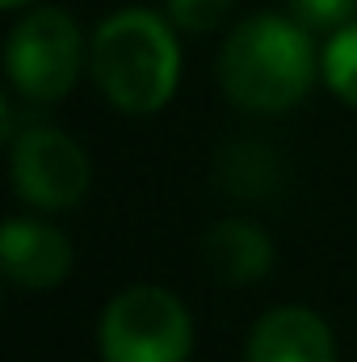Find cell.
<instances>
[{
	"label": "cell",
	"instance_id": "10",
	"mask_svg": "<svg viewBox=\"0 0 357 362\" xmlns=\"http://www.w3.org/2000/svg\"><path fill=\"white\" fill-rule=\"evenodd\" d=\"M231 0H169V21L185 34H210L227 21Z\"/></svg>",
	"mask_w": 357,
	"mask_h": 362
},
{
	"label": "cell",
	"instance_id": "1",
	"mask_svg": "<svg viewBox=\"0 0 357 362\" xmlns=\"http://www.w3.org/2000/svg\"><path fill=\"white\" fill-rule=\"evenodd\" d=\"M320 59L307 25L282 13L244 17L219 51V85L253 114H286L315 85Z\"/></svg>",
	"mask_w": 357,
	"mask_h": 362
},
{
	"label": "cell",
	"instance_id": "12",
	"mask_svg": "<svg viewBox=\"0 0 357 362\" xmlns=\"http://www.w3.org/2000/svg\"><path fill=\"white\" fill-rule=\"evenodd\" d=\"M4 8H21V4H30V0H0Z\"/></svg>",
	"mask_w": 357,
	"mask_h": 362
},
{
	"label": "cell",
	"instance_id": "5",
	"mask_svg": "<svg viewBox=\"0 0 357 362\" xmlns=\"http://www.w3.org/2000/svg\"><path fill=\"white\" fill-rule=\"evenodd\" d=\"M89 156L59 127H25L13 139V185L38 211H72L89 194Z\"/></svg>",
	"mask_w": 357,
	"mask_h": 362
},
{
	"label": "cell",
	"instance_id": "7",
	"mask_svg": "<svg viewBox=\"0 0 357 362\" xmlns=\"http://www.w3.org/2000/svg\"><path fill=\"white\" fill-rule=\"evenodd\" d=\"M0 257L8 282L25 291H51L72 274V240L42 219H8L0 232Z\"/></svg>",
	"mask_w": 357,
	"mask_h": 362
},
{
	"label": "cell",
	"instance_id": "4",
	"mask_svg": "<svg viewBox=\"0 0 357 362\" xmlns=\"http://www.w3.org/2000/svg\"><path fill=\"white\" fill-rule=\"evenodd\" d=\"M4 68L13 89L25 101H59L68 97L80 68H85V42L80 25L63 8H34L25 13L4 47Z\"/></svg>",
	"mask_w": 357,
	"mask_h": 362
},
{
	"label": "cell",
	"instance_id": "2",
	"mask_svg": "<svg viewBox=\"0 0 357 362\" xmlns=\"http://www.w3.org/2000/svg\"><path fill=\"white\" fill-rule=\"evenodd\" d=\"M97 89L122 114H156L181 81V47L169 21L152 8H122L97 25L89 42Z\"/></svg>",
	"mask_w": 357,
	"mask_h": 362
},
{
	"label": "cell",
	"instance_id": "8",
	"mask_svg": "<svg viewBox=\"0 0 357 362\" xmlns=\"http://www.w3.org/2000/svg\"><path fill=\"white\" fill-rule=\"evenodd\" d=\"M202 257L223 282H257L273 270V240L253 219H223L206 232Z\"/></svg>",
	"mask_w": 357,
	"mask_h": 362
},
{
	"label": "cell",
	"instance_id": "11",
	"mask_svg": "<svg viewBox=\"0 0 357 362\" xmlns=\"http://www.w3.org/2000/svg\"><path fill=\"white\" fill-rule=\"evenodd\" d=\"M290 17L307 30H345L357 21V0H290Z\"/></svg>",
	"mask_w": 357,
	"mask_h": 362
},
{
	"label": "cell",
	"instance_id": "9",
	"mask_svg": "<svg viewBox=\"0 0 357 362\" xmlns=\"http://www.w3.org/2000/svg\"><path fill=\"white\" fill-rule=\"evenodd\" d=\"M320 72H324V85L345 105H357V21H349L345 30H332L320 55Z\"/></svg>",
	"mask_w": 357,
	"mask_h": 362
},
{
	"label": "cell",
	"instance_id": "3",
	"mask_svg": "<svg viewBox=\"0 0 357 362\" xmlns=\"http://www.w3.org/2000/svg\"><path fill=\"white\" fill-rule=\"evenodd\" d=\"M97 346L105 362H189L193 320L173 291L126 286L105 303Z\"/></svg>",
	"mask_w": 357,
	"mask_h": 362
},
{
	"label": "cell",
	"instance_id": "6",
	"mask_svg": "<svg viewBox=\"0 0 357 362\" xmlns=\"http://www.w3.org/2000/svg\"><path fill=\"white\" fill-rule=\"evenodd\" d=\"M244 362H337V337L320 312L286 303L253 325Z\"/></svg>",
	"mask_w": 357,
	"mask_h": 362
}]
</instances>
